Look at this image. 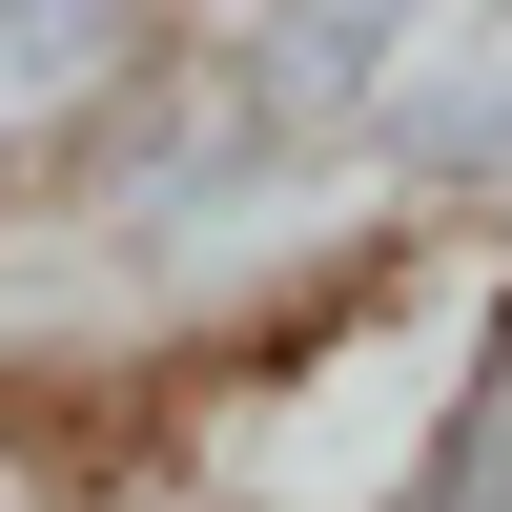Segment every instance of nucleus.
I'll return each instance as SVG.
<instances>
[{"mask_svg":"<svg viewBox=\"0 0 512 512\" xmlns=\"http://www.w3.org/2000/svg\"><path fill=\"white\" fill-rule=\"evenodd\" d=\"M205 41V0H0V103H103Z\"/></svg>","mask_w":512,"mask_h":512,"instance_id":"obj_4","label":"nucleus"},{"mask_svg":"<svg viewBox=\"0 0 512 512\" xmlns=\"http://www.w3.org/2000/svg\"><path fill=\"white\" fill-rule=\"evenodd\" d=\"M431 41H451V0H226L205 82H226L308 185H369V144H390V103H410Z\"/></svg>","mask_w":512,"mask_h":512,"instance_id":"obj_1","label":"nucleus"},{"mask_svg":"<svg viewBox=\"0 0 512 512\" xmlns=\"http://www.w3.org/2000/svg\"><path fill=\"white\" fill-rule=\"evenodd\" d=\"M390 512H512V246H492V287H472V349H451V390H431V431H410Z\"/></svg>","mask_w":512,"mask_h":512,"instance_id":"obj_3","label":"nucleus"},{"mask_svg":"<svg viewBox=\"0 0 512 512\" xmlns=\"http://www.w3.org/2000/svg\"><path fill=\"white\" fill-rule=\"evenodd\" d=\"M369 205H410V226H451V246H512V0H472V21L410 62L390 144H369Z\"/></svg>","mask_w":512,"mask_h":512,"instance_id":"obj_2","label":"nucleus"}]
</instances>
